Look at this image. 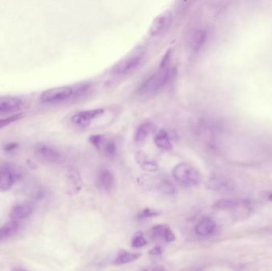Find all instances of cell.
Returning <instances> with one entry per match:
<instances>
[{"mask_svg": "<svg viewBox=\"0 0 272 271\" xmlns=\"http://www.w3.org/2000/svg\"><path fill=\"white\" fill-rule=\"evenodd\" d=\"M174 77V70L169 67L160 68L141 84L138 90L141 96L153 95L161 91Z\"/></svg>", "mask_w": 272, "mask_h": 271, "instance_id": "1", "label": "cell"}, {"mask_svg": "<svg viewBox=\"0 0 272 271\" xmlns=\"http://www.w3.org/2000/svg\"><path fill=\"white\" fill-rule=\"evenodd\" d=\"M172 175L174 180L184 187H194L202 182V175L198 169L185 162L174 166Z\"/></svg>", "mask_w": 272, "mask_h": 271, "instance_id": "2", "label": "cell"}, {"mask_svg": "<svg viewBox=\"0 0 272 271\" xmlns=\"http://www.w3.org/2000/svg\"><path fill=\"white\" fill-rule=\"evenodd\" d=\"M85 87H74L72 86H61L45 90L39 97L41 102L44 104H55V103L67 101L73 97L79 96L80 92Z\"/></svg>", "mask_w": 272, "mask_h": 271, "instance_id": "3", "label": "cell"}, {"mask_svg": "<svg viewBox=\"0 0 272 271\" xmlns=\"http://www.w3.org/2000/svg\"><path fill=\"white\" fill-rule=\"evenodd\" d=\"M22 169L14 163H3L0 165V191L11 190L18 180L22 179Z\"/></svg>", "mask_w": 272, "mask_h": 271, "instance_id": "4", "label": "cell"}, {"mask_svg": "<svg viewBox=\"0 0 272 271\" xmlns=\"http://www.w3.org/2000/svg\"><path fill=\"white\" fill-rule=\"evenodd\" d=\"M35 155L37 159L43 163L61 164L64 156L58 148L44 142H38L35 146Z\"/></svg>", "mask_w": 272, "mask_h": 271, "instance_id": "5", "label": "cell"}, {"mask_svg": "<svg viewBox=\"0 0 272 271\" xmlns=\"http://www.w3.org/2000/svg\"><path fill=\"white\" fill-rule=\"evenodd\" d=\"M144 53L142 49H137L134 53L123 59L113 67V73L116 75L127 74L138 67L144 58Z\"/></svg>", "mask_w": 272, "mask_h": 271, "instance_id": "6", "label": "cell"}, {"mask_svg": "<svg viewBox=\"0 0 272 271\" xmlns=\"http://www.w3.org/2000/svg\"><path fill=\"white\" fill-rule=\"evenodd\" d=\"M103 108H95L80 111L72 117V123L77 128H86L90 125L94 118L103 115Z\"/></svg>", "mask_w": 272, "mask_h": 271, "instance_id": "7", "label": "cell"}, {"mask_svg": "<svg viewBox=\"0 0 272 271\" xmlns=\"http://www.w3.org/2000/svg\"><path fill=\"white\" fill-rule=\"evenodd\" d=\"M83 180L80 172L74 168L69 169L66 174V192L69 196L78 194L83 187Z\"/></svg>", "mask_w": 272, "mask_h": 271, "instance_id": "8", "label": "cell"}, {"mask_svg": "<svg viewBox=\"0 0 272 271\" xmlns=\"http://www.w3.org/2000/svg\"><path fill=\"white\" fill-rule=\"evenodd\" d=\"M173 17L171 12H164L161 15L154 18L151 27H150V35L152 36H158V35L164 34V32L169 29L172 23Z\"/></svg>", "mask_w": 272, "mask_h": 271, "instance_id": "9", "label": "cell"}, {"mask_svg": "<svg viewBox=\"0 0 272 271\" xmlns=\"http://www.w3.org/2000/svg\"><path fill=\"white\" fill-rule=\"evenodd\" d=\"M96 184L97 188L103 191H110L116 186V179L114 175L107 169L99 170L96 177Z\"/></svg>", "mask_w": 272, "mask_h": 271, "instance_id": "10", "label": "cell"}, {"mask_svg": "<svg viewBox=\"0 0 272 271\" xmlns=\"http://www.w3.org/2000/svg\"><path fill=\"white\" fill-rule=\"evenodd\" d=\"M23 106V101L15 97H0V114L18 112Z\"/></svg>", "mask_w": 272, "mask_h": 271, "instance_id": "11", "label": "cell"}, {"mask_svg": "<svg viewBox=\"0 0 272 271\" xmlns=\"http://www.w3.org/2000/svg\"><path fill=\"white\" fill-rule=\"evenodd\" d=\"M208 187L211 190L218 193H227L234 190L232 183L221 176H212L208 182Z\"/></svg>", "mask_w": 272, "mask_h": 271, "instance_id": "12", "label": "cell"}, {"mask_svg": "<svg viewBox=\"0 0 272 271\" xmlns=\"http://www.w3.org/2000/svg\"><path fill=\"white\" fill-rule=\"evenodd\" d=\"M20 229V224L16 220H11L0 227V244L9 240L16 235Z\"/></svg>", "mask_w": 272, "mask_h": 271, "instance_id": "13", "label": "cell"}, {"mask_svg": "<svg viewBox=\"0 0 272 271\" xmlns=\"http://www.w3.org/2000/svg\"><path fill=\"white\" fill-rule=\"evenodd\" d=\"M154 125L151 123L145 122L140 124L136 128L134 135V140L136 145H143L148 137L152 133Z\"/></svg>", "mask_w": 272, "mask_h": 271, "instance_id": "14", "label": "cell"}, {"mask_svg": "<svg viewBox=\"0 0 272 271\" xmlns=\"http://www.w3.org/2000/svg\"><path fill=\"white\" fill-rule=\"evenodd\" d=\"M207 36H208V33H207L206 29H198L194 31L191 38V41H189L191 49H192V51L194 53H198L205 46Z\"/></svg>", "mask_w": 272, "mask_h": 271, "instance_id": "15", "label": "cell"}, {"mask_svg": "<svg viewBox=\"0 0 272 271\" xmlns=\"http://www.w3.org/2000/svg\"><path fill=\"white\" fill-rule=\"evenodd\" d=\"M136 162L140 167L147 172H156L158 169V165L155 161L151 159L144 152H137L135 155Z\"/></svg>", "mask_w": 272, "mask_h": 271, "instance_id": "16", "label": "cell"}, {"mask_svg": "<svg viewBox=\"0 0 272 271\" xmlns=\"http://www.w3.org/2000/svg\"><path fill=\"white\" fill-rule=\"evenodd\" d=\"M33 213V207L30 204H19L14 206L10 213L11 220H24Z\"/></svg>", "mask_w": 272, "mask_h": 271, "instance_id": "17", "label": "cell"}, {"mask_svg": "<svg viewBox=\"0 0 272 271\" xmlns=\"http://www.w3.org/2000/svg\"><path fill=\"white\" fill-rule=\"evenodd\" d=\"M216 229V223L212 219L205 217L195 226V232L200 236H208Z\"/></svg>", "mask_w": 272, "mask_h": 271, "instance_id": "18", "label": "cell"}, {"mask_svg": "<svg viewBox=\"0 0 272 271\" xmlns=\"http://www.w3.org/2000/svg\"><path fill=\"white\" fill-rule=\"evenodd\" d=\"M154 143L159 149L170 150L172 149V138L171 134L167 131H160L154 138Z\"/></svg>", "mask_w": 272, "mask_h": 271, "instance_id": "19", "label": "cell"}, {"mask_svg": "<svg viewBox=\"0 0 272 271\" xmlns=\"http://www.w3.org/2000/svg\"><path fill=\"white\" fill-rule=\"evenodd\" d=\"M141 257L140 253H132L126 250H120L117 254L114 263L116 265H123V264L130 263L137 260Z\"/></svg>", "mask_w": 272, "mask_h": 271, "instance_id": "20", "label": "cell"}, {"mask_svg": "<svg viewBox=\"0 0 272 271\" xmlns=\"http://www.w3.org/2000/svg\"><path fill=\"white\" fill-rule=\"evenodd\" d=\"M239 204L240 202L236 199L223 198L216 200L213 204V207L217 210H231L239 207Z\"/></svg>", "mask_w": 272, "mask_h": 271, "instance_id": "21", "label": "cell"}, {"mask_svg": "<svg viewBox=\"0 0 272 271\" xmlns=\"http://www.w3.org/2000/svg\"><path fill=\"white\" fill-rule=\"evenodd\" d=\"M155 188L158 191L165 194H174L176 192L172 182L166 178L155 179Z\"/></svg>", "mask_w": 272, "mask_h": 271, "instance_id": "22", "label": "cell"}, {"mask_svg": "<svg viewBox=\"0 0 272 271\" xmlns=\"http://www.w3.org/2000/svg\"><path fill=\"white\" fill-rule=\"evenodd\" d=\"M103 154L109 159H113L117 155V146L113 141H105L102 146Z\"/></svg>", "mask_w": 272, "mask_h": 271, "instance_id": "23", "label": "cell"}, {"mask_svg": "<svg viewBox=\"0 0 272 271\" xmlns=\"http://www.w3.org/2000/svg\"><path fill=\"white\" fill-rule=\"evenodd\" d=\"M138 182L140 186L144 188V190H151L155 188V179L149 175H142L139 177Z\"/></svg>", "mask_w": 272, "mask_h": 271, "instance_id": "24", "label": "cell"}, {"mask_svg": "<svg viewBox=\"0 0 272 271\" xmlns=\"http://www.w3.org/2000/svg\"><path fill=\"white\" fill-rule=\"evenodd\" d=\"M24 116H25V115H24L23 113H18V114L11 115L8 118H0V129L5 128V127H8L10 124H14L17 121H20Z\"/></svg>", "mask_w": 272, "mask_h": 271, "instance_id": "25", "label": "cell"}, {"mask_svg": "<svg viewBox=\"0 0 272 271\" xmlns=\"http://www.w3.org/2000/svg\"><path fill=\"white\" fill-rule=\"evenodd\" d=\"M147 242L144 235L142 234L141 231H138L134 234L131 241V246L134 248H141L144 246L147 245Z\"/></svg>", "mask_w": 272, "mask_h": 271, "instance_id": "26", "label": "cell"}, {"mask_svg": "<svg viewBox=\"0 0 272 271\" xmlns=\"http://www.w3.org/2000/svg\"><path fill=\"white\" fill-rule=\"evenodd\" d=\"M89 141L91 143L93 144V146L96 148V149L100 150L103 146V143L105 142V137L101 135H94L89 138Z\"/></svg>", "mask_w": 272, "mask_h": 271, "instance_id": "27", "label": "cell"}, {"mask_svg": "<svg viewBox=\"0 0 272 271\" xmlns=\"http://www.w3.org/2000/svg\"><path fill=\"white\" fill-rule=\"evenodd\" d=\"M166 224H158L154 226V228L151 230V236L152 238H162L164 229H165Z\"/></svg>", "mask_w": 272, "mask_h": 271, "instance_id": "28", "label": "cell"}, {"mask_svg": "<svg viewBox=\"0 0 272 271\" xmlns=\"http://www.w3.org/2000/svg\"><path fill=\"white\" fill-rule=\"evenodd\" d=\"M162 239L167 243L174 242L176 239V235L168 225H166L165 229H164V235H162Z\"/></svg>", "mask_w": 272, "mask_h": 271, "instance_id": "29", "label": "cell"}, {"mask_svg": "<svg viewBox=\"0 0 272 271\" xmlns=\"http://www.w3.org/2000/svg\"><path fill=\"white\" fill-rule=\"evenodd\" d=\"M160 213L158 212L155 211V210L151 209L147 207L145 209L143 210L141 213L138 215V217L140 219H147L152 218V217H157L159 215Z\"/></svg>", "mask_w": 272, "mask_h": 271, "instance_id": "30", "label": "cell"}, {"mask_svg": "<svg viewBox=\"0 0 272 271\" xmlns=\"http://www.w3.org/2000/svg\"><path fill=\"white\" fill-rule=\"evenodd\" d=\"M162 252H164V249L159 246H156L150 251V255L153 256H158V255H161Z\"/></svg>", "mask_w": 272, "mask_h": 271, "instance_id": "31", "label": "cell"}, {"mask_svg": "<svg viewBox=\"0 0 272 271\" xmlns=\"http://www.w3.org/2000/svg\"><path fill=\"white\" fill-rule=\"evenodd\" d=\"M18 144L15 143V142H11V143L7 144L5 146H4V149L7 152H11V151L14 150V149L18 148Z\"/></svg>", "mask_w": 272, "mask_h": 271, "instance_id": "32", "label": "cell"}, {"mask_svg": "<svg viewBox=\"0 0 272 271\" xmlns=\"http://www.w3.org/2000/svg\"><path fill=\"white\" fill-rule=\"evenodd\" d=\"M165 269H164V266H157V267L154 268L153 269V271H164Z\"/></svg>", "mask_w": 272, "mask_h": 271, "instance_id": "33", "label": "cell"}, {"mask_svg": "<svg viewBox=\"0 0 272 271\" xmlns=\"http://www.w3.org/2000/svg\"><path fill=\"white\" fill-rule=\"evenodd\" d=\"M12 271H28L25 269H22V268H17V269H14Z\"/></svg>", "mask_w": 272, "mask_h": 271, "instance_id": "34", "label": "cell"}, {"mask_svg": "<svg viewBox=\"0 0 272 271\" xmlns=\"http://www.w3.org/2000/svg\"><path fill=\"white\" fill-rule=\"evenodd\" d=\"M267 199L270 200V201H272V193H270V194H268V196H267Z\"/></svg>", "mask_w": 272, "mask_h": 271, "instance_id": "35", "label": "cell"}, {"mask_svg": "<svg viewBox=\"0 0 272 271\" xmlns=\"http://www.w3.org/2000/svg\"><path fill=\"white\" fill-rule=\"evenodd\" d=\"M144 271H147V270H144Z\"/></svg>", "mask_w": 272, "mask_h": 271, "instance_id": "36", "label": "cell"}]
</instances>
